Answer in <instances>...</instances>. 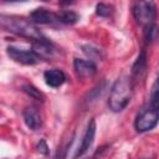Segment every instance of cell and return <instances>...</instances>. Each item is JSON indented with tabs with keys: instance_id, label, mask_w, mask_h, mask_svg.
Returning a JSON list of instances; mask_svg holds the SVG:
<instances>
[{
	"instance_id": "2",
	"label": "cell",
	"mask_w": 159,
	"mask_h": 159,
	"mask_svg": "<svg viewBox=\"0 0 159 159\" xmlns=\"http://www.w3.org/2000/svg\"><path fill=\"white\" fill-rule=\"evenodd\" d=\"M133 94V84L132 80L127 76H122L118 78L109 93V99H108V106L113 112H120L123 111L128 103L130 102Z\"/></svg>"
},
{
	"instance_id": "9",
	"label": "cell",
	"mask_w": 159,
	"mask_h": 159,
	"mask_svg": "<svg viewBox=\"0 0 159 159\" xmlns=\"http://www.w3.org/2000/svg\"><path fill=\"white\" fill-rule=\"evenodd\" d=\"M22 117H24V120H25V124L32 129V130H37L41 125H42V119H41V116L39 113V111L30 106V107H26L22 112Z\"/></svg>"
},
{
	"instance_id": "5",
	"label": "cell",
	"mask_w": 159,
	"mask_h": 159,
	"mask_svg": "<svg viewBox=\"0 0 159 159\" xmlns=\"http://www.w3.org/2000/svg\"><path fill=\"white\" fill-rule=\"evenodd\" d=\"M6 53L12 61L21 63V65H26V66H32L41 61V58L32 50H25V48H19L15 46H7Z\"/></svg>"
},
{
	"instance_id": "16",
	"label": "cell",
	"mask_w": 159,
	"mask_h": 159,
	"mask_svg": "<svg viewBox=\"0 0 159 159\" xmlns=\"http://www.w3.org/2000/svg\"><path fill=\"white\" fill-rule=\"evenodd\" d=\"M82 50L83 52L91 58V60H96V58H102V55H101V51L93 46H89V45H83L82 46ZM89 60V61H91Z\"/></svg>"
},
{
	"instance_id": "17",
	"label": "cell",
	"mask_w": 159,
	"mask_h": 159,
	"mask_svg": "<svg viewBox=\"0 0 159 159\" xmlns=\"http://www.w3.org/2000/svg\"><path fill=\"white\" fill-rule=\"evenodd\" d=\"M150 101H149V104L158 108V81L154 82L153 87H152V92H150Z\"/></svg>"
},
{
	"instance_id": "4",
	"label": "cell",
	"mask_w": 159,
	"mask_h": 159,
	"mask_svg": "<svg viewBox=\"0 0 159 159\" xmlns=\"http://www.w3.org/2000/svg\"><path fill=\"white\" fill-rule=\"evenodd\" d=\"M132 11H133V15L137 22L143 25L144 27L154 24L157 10L152 1H138L133 5Z\"/></svg>"
},
{
	"instance_id": "1",
	"label": "cell",
	"mask_w": 159,
	"mask_h": 159,
	"mask_svg": "<svg viewBox=\"0 0 159 159\" xmlns=\"http://www.w3.org/2000/svg\"><path fill=\"white\" fill-rule=\"evenodd\" d=\"M0 27L14 35L32 40L34 42L47 41V39L36 27V25H34L29 19H25L22 16L0 14Z\"/></svg>"
},
{
	"instance_id": "12",
	"label": "cell",
	"mask_w": 159,
	"mask_h": 159,
	"mask_svg": "<svg viewBox=\"0 0 159 159\" xmlns=\"http://www.w3.org/2000/svg\"><path fill=\"white\" fill-rule=\"evenodd\" d=\"M145 67H147V55H145V51H142L132 66V73L134 76H140L144 72Z\"/></svg>"
},
{
	"instance_id": "7",
	"label": "cell",
	"mask_w": 159,
	"mask_h": 159,
	"mask_svg": "<svg viewBox=\"0 0 159 159\" xmlns=\"http://www.w3.org/2000/svg\"><path fill=\"white\" fill-rule=\"evenodd\" d=\"M94 135H96V120H94V118H92L88 122V125L86 128V132H84L82 142H81V145L78 147V149L75 154V158L82 157L91 148V145L93 143V139H94Z\"/></svg>"
},
{
	"instance_id": "14",
	"label": "cell",
	"mask_w": 159,
	"mask_h": 159,
	"mask_svg": "<svg viewBox=\"0 0 159 159\" xmlns=\"http://www.w3.org/2000/svg\"><path fill=\"white\" fill-rule=\"evenodd\" d=\"M22 91L25 93H27L30 97L35 98V99H39V101H43L45 96L42 94V92H40V89H37L36 87L31 86V84H24L22 86Z\"/></svg>"
},
{
	"instance_id": "13",
	"label": "cell",
	"mask_w": 159,
	"mask_h": 159,
	"mask_svg": "<svg viewBox=\"0 0 159 159\" xmlns=\"http://www.w3.org/2000/svg\"><path fill=\"white\" fill-rule=\"evenodd\" d=\"M157 34H158V30H157V25L155 24H152V25H148L144 27V41L145 43H152L155 39H157Z\"/></svg>"
},
{
	"instance_id": "10",
	"label": "cell",
	"mask_w": 159,
	"mask_h": 159,
	"mask_svg": "<svg viewBox=\"0 0 159 159\" xmlns=\"http://www.w3.org/2000/svg\"><path fill=\"white\" fill-rule=\"evenodd\" d=\"M43 78H45V82L47 86H50L52 88H57L65 83L66 75L58 68H52V70H47L43 73Z\"/></svg>"
},
{
	"instance_id": "3",
	"label": "cell",
	"mask_w": 159,
	"mask_h": 159,
	"mask_svg": "<svg viewBox=\"0 0 159 159\" xmlns=\"http://www.w3.org/2000/svg\"><path fill=\"white\" fill-rule=\"evenodd\" d=\"M157 124H158V108L150 104L147 108H143L137 114L134 120V128L139 133L152 130Z\"/></svg>"
},
{
	"instance_id": "15",
	"label": "cell",
	"mask_w": 159,
	"mask_h": 159,
	"mask_svg": "<svg viewBox=\"0 0 159 159\" xmlns=\"http://www.w3.org/2000/svg\"><path fill=\"white\" fill-rule=\"evenodd\" d=\"M96 14L99 15V16H103V17H108L113 14V6H111L108 4L99 2L96 6Z\"/></svg>"
},
{
	"instance_id": "19",
	"label": "cell",
	"mask_w": 159,
	"mask_h": 159,
	"mask_svg": "<svg viewBox=\"0 0 159 159\" xmlns=\"http://www.w3.org/2000/svg\"><path fill=\"white\" fill-rule=\"evenodd\" d=\"M144 159H148V158H144Z\"/></svg>"
},
{
	"instance_id": "11",
	"label": "cell",
	"mask_w": 159,
	"mask_h": 159,
	"mask_svg": "<svg viewBox=\"0 0 159 159\" xmlns=\"http://www.w3.org/2000/svg\"><path fill=\"white\" fill-rule=\"evenodd\" d=\"M57 19L60 24L63 25H73L80 20V15L72 10H62L57 14Z\"/></svg>"
},
{
	"instance_id": "8",
	"label": "cell",
	"mask_w": 159,
	"mask_h": 159,
	"mask_svg": "<svg viewBox=\"0 0 159 159\" xmlns=\"http://www.w3.org/2000/svg\"><path fill=\"white\" fill-rule=\"evenodd\" d=\"M73 68H75L76 75L80 78H89L97 72V67L92 61L82 60V58L73 60Z\"/></svg>"
},
{
	"instance_id": "6",
	"label": "cell",
	"mask_w": 159,
	"mask_h": 159,
	"mask_svg": "<svg viewBox=\"0 0 159 159\" xmlns=\"http://www.w3.org/2000/svg\"><path fill=\"white\" fill-rule=\"evenodd\" d=\"M29 20L34 25H56L60 24L57 19V14L45 9V7H39L35 9L34 11L30 12Z\"/></svg>"
},
{
	"instance_id": "18",
	"label": "cell",
	"mask_w": 159,
	"mask_h": 159,
	"mask_svg": "<svg viewBox=\"0 0 159 159\" xmlns=\"http://www.w3.org/2000/svg\"><path fill=\"white\" fill-rule=\"evenodd\" d=\"M37 150L41 153V154H47L48 153V147H47V144H46V142L43 140V139H41L40 142H39V144H37Z\"/></svg>"
}]
</instances>
